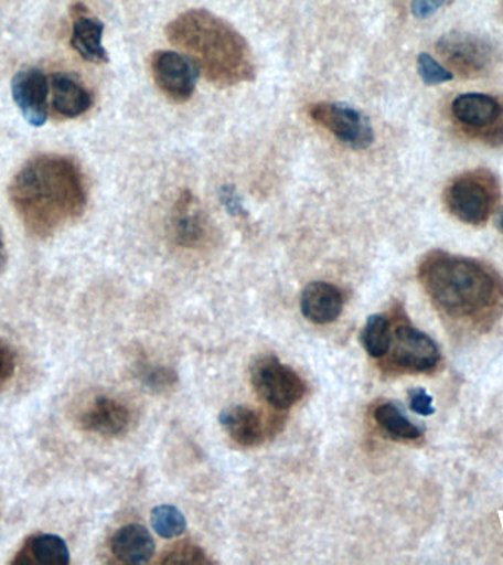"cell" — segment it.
I'll list each match as a JSON object with an SVG mask.
<instances>
[{
	"label": "cell",
	"mask_w": 503,
	"mask_h": 565,
	"mask_svg": "<svg viewBox=\"0 0 503 565\" xmlns=\"http://www.w3.org/2000/svg\"><path fill=\"white\" fill-rule=\"evenodd\" d=\"M418 278L437 311L461 329H485L502 312L503 278L483 260L431 250Z\"/></svg>",
	"instance_id": "obj_1"
},
{
	"label": "cell",
	"mask_w": 503,
	"mask_h": 565,
	"mask_svg": "<svg viewBox=\"0 0 503 565\" xmlns=\"http://www.w3.org/2000/svg\"><path fill=\"white\" fill-rule=\"evenodd\" d=\"M9 199L25 227L35 236L47 237L83 215L86 181L73 159L39 154L13 177Z\"/></svg>",
	"instance_id": "obj_2"
},
{
	"label": "cell",
	"mask_w": 503,
	"mask_h": 565,
	"mask_svg": "<svg viewBox=\"0 0 503 565\" xmlns=\"http://www.w3.org/2000/svg\"><path fill=\"white\" fill-rule=\"evenodd\" d=\"M165 34L212 84L236 86L255 78L254 56L245 38L205 9L180 13L167 25Z\"/></svg>",
	"instance_id": "obj_3"
},
{
	"label": "cell",
	"mask_w": 503,
	"mask_h": 565,
	"mask_svg": "<svg viewBox=\"0 0 503 565\" xmlns=\"http://www.w3.org/2000/svg\"><path fill=\"white\" fill-rule=\"evenodd\" d=\"M501 198L496 175L485 168H475L454 177L446 185L443 194L449 214L470 225L488 223L496 212Z\"/></svg>",
	"instance_id": "obj_4"
},
{
	"label": "cell",
	"mask_w": 503,
	"mask_h": 565,
	"mask_svg": "<svg viewBox=\"0 0 503 565\" xmlns=\"http://www.w3.org/2000/svg\"><path fill=\"white\" fill-rule=\"evenodd\" d=\"M450 117L463 135L480 143L503 145V99L484 93H463L450 105Z\"/></svg>",
	"instance_id": "obj_5"
},
{
	"label": "cell",
	"mask_w": 503,
	"mask_h": 565,
	"mask_svg": "<svg viewBox=\"0 0 503 565\" xmlns=\"http://www.w3.org/2000/svg\"><path fill=\"white\" fill-rule=\"evenodd\" d=\"M436 51L450 73L467 79L485 77L497 62L496 49L489 40L463 31L441 35Z\"/></svg>",
	"instance_id": "obj_6"
},
{
	"label": "cell",
	"mask_w": 503,
	"mask_h": 565,
	"mask_svg": "<svg viewBox=\"0 0 503 565\" xmlns=\"http://www.w3.org/2000/svg\"><path fill=\"white\" fill-rule=\"evenodd\" d=\"M250 380L256 393L277 409H289L307 393L303 380L276 356H263L252 365Z\"/></svg>",
	"instance_id": "obj_7"
},
{
	"label": "cell",
	"mask_w": 503,
	"mask_h": 565,
	"mask_svg": "<svg viewBox=\"0 0 503 565\" xmlns=\"http://www.w3.org/2000/svg\"><path fill=\"white\" fill-rule=\"evenodd\" d=\"M308 114L313 122L349 148L362 150L373 145L374 131L370 119L352 106L320 102L309 106Z\"/></svg>",
	"instance_id": "obj_8"
},
{
	"label": "cell",
	"mask_w": 503,
	"mask_h": 565,
	"mask_svg": "<svg viewBox=\"0 0 503 565\" xmlns=\"http://www.w3.org/2000/svg\"><path fill=\"white\" fill-rule=\"evenodd\" d=\"M388 364L405 373H431L440 362V351L435 340L409 324L397 326L392 331Z\"/></svg>",
	"instance_id": "obj_9"
},
{
	"label": "cell",
	"mask_w": 503,
	"mask_h": 565,
	"mask_svg": "<svg viewBox=\"0 0 503 565\" xmlns=\"http://www.w3.org/2000/svg\"><path fill=\"white\" fill-rule=\"evenodd\" d=\"M150 70L159 90L175 104L190 100L201 75L190 57L172 51L154 52L150 60Z\"/></svg>",
	"instance_id": "obj_10"
},
{
	"label": "cell",
	"mask_w": 503,
	"mask_h": 565,
	"mask_svg": "<svg viewBox=\"0 0 503 565\" xmlns=\"http://www.w3.org/2000/svg\"><path fill=\"white\" fill-rule=\"evenodd\" d=\"M13 100L20 108L22 117L33 127H42L47 121L49 82L40 68L18 71L12 78Z\"/></svg>",
	"instance_id": "obj_11"
},
{
	"label": "cell",
	"mask_w": 503,
	"mask_h": 565,
	"mask_svg": "<svg viewBox=\"0 0 503 565\" xmlns=\"http://www.w3.org/2000/svg\"><path fill=\"white\" fill-rule=\"evenodd\" d=\"M171 227L175 242L188 249H193L205 241L206 218L190 190H184L176 199L172 210Z\"/></svg>",
	"instance_id": "obj_12"
},
{
	"label": "cell",
	"mask_w": 503,
	"mask_h": 565,
	"mask_svg": "<svg viewBox=\"0 0 503 565\" xmlns=\"http://www.w3.org/2000/svg\"><path fill=\"white\" fill-rule=\"evenodd\" d=\"M343 294L339 287L325 281L309 282L300 296V309L304 318L315 324H330L343 311Z\"/></svg>",
	"instance_id": "obj_13"
},
{
	"label": "cell",
	"mask_w": 503,
	"mask_h": 565,
	"mask_svg": "<svg viewBox=\"0 0 503 565\" xmlns=\"http://www.w3.org/2000/svg\"><path fill=\"white\" fill-rule=\"evenodd\" d=\"M82 426L100 436H118L130 426V411L108 396L96 397L82 415Z\"/></svg>",
	"instance_id": "obj_14"
},
{
	"label": "cell",
	"mask_w": 503,
	"mask_h": 565,
	"mask_svg": "<svg viewBox=\"0 0 503 565\" xmlns=\"http://www.w3.org/2000/svg\"><path fill=\"white\" fill-rule=\"evenodd\" d=\"M110 551L121 563H149L154 554L153 537L143 525H124L114 534L113 541H110Z\"/></svg>",
	"instance_id": "obj_15"
},
{
	"label": "cell",
	"mask_w": 503,
	"mask_h": 565,
	"mask_svg": "<svg viewBox=\"0 0 503 565\" xmlns=\"http://www.w3.org/2000/svg\"><path fill=\"white\" fill-rule=\"evenodd\" d=\"M51 86L52 106L61 117H82L92 108L93 99L90 92L78 82H75L71 75L53 74Z\"/></svg>",
	"instance_id": "obj_16"
},
{
	"label": "cell",
	"mask_w": 503,
	"mask_h": 565,
	"mask_svg": "<svg viewBox=\"0 0 503 565\" xmlns=\"http://www.w3.org/2000/svg\"><path fill=\"white\" fill-rule=\"evenodd\" d=\"M220 423L237 445L252 448L264 441L263 419L247 406H229L221 413Z\"/></svg>",
	"instance_id": "obj_17"
},
{
	"label": "cell",
	"mask_w": 503,
	"mask_h": 565,
	"mask_svg": "<svg viewBox=\"0 0 503 565\" xmlns=\"http://www.w3.org/2000/svg\"><path fill=\"white\" fill-rule=\"evenodd\" d=\"M104 30L105 25L97 18L78 15L73 24L71 46L84 61L92 62V64H106L109 56L101 44Z\"/></svg>",
	"instance_id": "obj_18"
},
{
	"label": "cell",
	"mask_w": 503,
	"mask_h": 565,
	"mask_svg": "<svg viewBox=\"0 0 503 565\" xmlns=\"http://www.w3.org/2000/svg\"><path fill=\"white\" fill-rule=\"evenodd\" d=\"M13 563L68 564L69 551L64 539L55 534H38L25 542Z\"/></svg>",
	"instance_id": "obj_19"
},
{
	"label": "cell",
	"mask_w": 503,
	"mask_h": 565,
	"mask_svg": "<svg viewBox=\"0 0 503 565\" xmlns=\"http://www.w3.org/2000/svg\"><path fill=\"white\" fill-rule=\"evenodd\" d=\"M374 419L388 436L400 440H417L422 436L421 428L405 417L395 404L378 405L374 411Z\"/></svg>",
	"instance_id": "obj_20"
},
{
	"label": "cell",
	"mask_w": 503,
	"mask_h": 565,
	"mask_svg": "<svg viewBox=\"0 0 503 565\" xmlns=\"http://www.w3.org/2000/svg\"><path fill=\"white\" fill-rule=\"evenodd\" d=\"M392 343V324L386 316L374 313L368 317L364 331H362V344L370 356L384 358L387 355Z\"/></svg>",
	"instance_id": "obj_21"
},
{
	"label": "cell",
	"mask_w": 503,
	"mask_h": 565,
	"mask_svg": "<svg viewBox=\"0 0 503 565\" xmlns=\"http://www.w3.org/2000/svg\"><path fill=\"white\" fill-rule=\"evenodd\" d=\"M150 524L154 532L163 539L179 537L188 527L183 512L176 510L174 505L154 507L150 512Z\"/></svg>",
	"instance_id": "obj_22"
},
{
	"label": "cell",
	"mask_w": 503,
	"mask_h": 565,
	"mask_svg": "<svg viewBox=\"0 0 503 565\" xmlns=\"http://www.w3.org/2000/svg\"><path fill=\"white\" fill-rule=\"evenodd\" d=\"M418 74L427 86H436V84L448 83L453 79L454 75L448 68L440 65L435 57L428 53H421L417 61Z\"/></svg>",
	"instance_id": "obj_23"
},
{
	"label": "cell",
	"mask_w": 503,
	"mask_h": 565,
	"mask_svg": "<svg viewBox=\"0 0 503 565\" xmlns=\"http://www.w3.org/2000/svg\"><path fill=\"white\" fill-rule=\"evenodd\" d=\"M163 564H203L207 563L205 552L193 545H180L167 552Z\"/></svg>",
	"instance_id": "obj_24"
},
{
	"label": "cell",
	"mask_w": 503,
	"mask_h": 565,
	"mask_svg": "<svg viewBox=\"0 0 503 565\" xmlns=\"http://www.w3.org/2000/svg\"><path fill=\"white\" fill-rule=\"evenodd\" d=\"M409 406L414 413L426 415V417L435 414L432 397L421 387H415L413 391H409Z\"/></svg>",
	"instance_id": "obj_25"
},
{
	"label": "cell",
	"mask_w": 503,
	"mask_h": 565,
	"mask_svg": "<svg viewBox=\"0 0 503 565\" xmlns=\"http://www.w3.org/2000/svg\"><path fill=\"white\" fill-rule=\"evenodd\" d=\"M15 371V355L7 343L0 342V384L11 379Z\"/></svg>",
	"instance_id": "obj_26"
},
{
	"label": "cell",
	"mask_w": 503,
	"mask_h": 565,
	"mask_svg": "<svg viewBox=\"0 0 503 565\" xmlns=\"http://www.w3.org/2000/svg\"><path fill=\"white\" fill-rule=\"evenodd\" d=\"M221 202H223L225 210H227L232 215L246 214V211L243 210L240 198L237 196L236 190L228 188V185L221 189Z\"/></svg>",
	"instance_id": "obj_27"
},
{
	"label": "cell",
	"mask_w": 503,
	"mask_h": 565,
	"mask_svg": "<svg viewBox=\"0 0 503 565\" xmlns=\"http://www.w3.org/2000/svg\"><path fill=\"white\" fill-rule=\"evenodd\" d=\"M445 3V0H414L413 12L415 17L427 18L435 13Z\"/></svg>",
	"instance_id": "obj_28"
},
{
	"label": "cell",
	"mask_w": 503,
	"mask_h": 565,
	"mask_svg": "<svg viewBox=\"0 0 503 565\" xmlns=\"http://www.w3.org/2000/svg\"><path fill=\"white\" fill-rule=\"evenodd\" d=\"M146 380H148L149 386L154 388L167 387L171 386L172 382H175V374H171V371L165 369L153 370L152 373L148 374Z\"/></svg>",
	"instance_id": "obj_29"
},
{
	"label": "cell",
	"mask_w": 503,
	"mask_h": 565,
	"mask_svg": "<svg viewBox=\"0 0 503 565\" xmlns=\"http://www.w3.org/2000/svg\"><path fill=\"white\" fill-rule=\"evenodd\" d=\"M7 263H8L7 246H4L2 232H0V273L3 271L4 267H7Z\"/></svg>",
	"instance_id": "obj_30"
},
{
	"label": "cell",
	"mask_w": 503,
	"mask_h": 565,
	"mask_svg": "<svg viewBox=\"0 0 503 565\" xmlns=\"http://www.w3.org/2000/svg\"><path fill=\"white\" fill-rule=\"evenodd\" d=\"M496 224H497L499 232H501L502 236H503V207L501 211L497 212Z\"/></svg>",
	"instance_id": "obj_31"
},
{
	"label": "cell",
	"mask_w": 503,
	"mask_h": 565,
	"mask_svg": "<svg viewBox=\"0 0 503 565\" xmlns=\"http://www.w3.org/2000/svg\"><path fill=\"white\" fill-rule=\"evenodd\" d=\"M499 13H501V18L503 21V0H501V7H499Z\"/></svg>",
	"instance_id": "obj_32"
}]
</instances>
